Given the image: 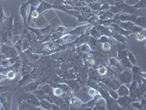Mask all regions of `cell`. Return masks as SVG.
Wrapping results in <instances>:
<instances>
[{
  "label": "cell",
  "instance_id": "1",
  "mask_svg": "<svg viewBox=\"0 0 146 110\" xmlns=\"http://www.w3.org/2000/svg\"><path fill=\"white\" fill-rule=\"evenodd\" d=\"M0 103L4 109L9 110L11 105V96L6 93H1L0 95Z\"/></svg>",
  "mask_w": 146,
  "mask_h": 110
},
{
  "label": "cell",
  "instance_id": "2",
  "mask_svg": "<svg viewBox=\"0 0 146 110\" xmlns=\"http://www.w3.org/2000/svg\"><path fill=\"white\" fill-rule=\"evenodd\" d=\"M71 104H72L73 106L76 107H80L82 106V102H81V101H80V99L77 98H73L71 100Z\"/></svg>",
  "mask_w": 146,
  "mask_h": 110
},
{
  "label": "cell",
  "instance_id": "3",
  "mask_svg": "<svg viewBox=\"0 0 146 110\" xmlns=\"http://www.w3.org/2000/svg\"><path fill=\"white\" fill-rule=\"evenodd\" d=\"M122 76H123V77L120 76V79H121V81H122V82H127L128 81H129V80H130V78H131V77H130V75H129V73H123V74H122Z\"/></svg>",
  "mask_w": 146,
  "mask_h": 110
},
{
  "label": "cell",
  "instance_id": "4",
  "mask_svg": "<svg viewBox=\"0 0 146 110\" xmlns=\"http://www.w3.org/2000/svg\"><path fill=\"white\" fill-rule=\"evenodd\" d=\"M15 75H16L15 72L12 70L8 71L6 76H7V79H13L15 77Z\"/></svg>",
  "mask_w": 146,
  "mask_h": 110
},
{
  "label": "cell",
  "instance_id": "5",
  "mask_svg": "<svg viewBox=\"0 0 146 110\" xmlns=\"http://www.w3.org/2000/svg\"><path fill=\"white\" fill-rule=\"evenodd\" d=\"M129 93L128 89L126 87H120L119 89V94L120 95H123V96H126Z\"/></svg>",
  "mask_w": 146,
  "mask_h": 110
},
{
  "label": "cell",
  "instance_id": "6",
  "mask_svg": "<svg viewBox=\"0 0 146 110\" xmlns=\"http://www.w3.org/2000/svg\"><path fill=\"white\" fill-rule=\"evenodd\" d=\"M53 93L56 96H61L63 94V90L61 88H56L53 90Z\"/></svg>",
  "mask_w": 146,
  "mask_h": 110
},
{
  "label": "cell",
  "instance_id": "7",
  "mask_svg": "<svg viewBox=\"0 0 146 110\" xmlns=\"http://www.w3.org/2000/svg\"><path fill=\"white\" fill-rule=\"evenodd\" d=\"M98 72H99V73L100 74V75H102V76H104V75H105L107 73V68L105 67H104V66H102V67H101V68H99V70H98Z\"/></svg>",
  "mask_w": 146,
  "mask_h": 110
},
{
  "label": "cell",
  "instance_id": "8",
  "mask_svg": "<svg viewBox=\"0 0 146 110\" xmlns=\"http://www.w3.org/2000/svg\"><path fill=\"white\" fill-rule=\"evenodd\" d=\"M145 36L144 35H143L142 34H137V35H136V40L137 41H143L144 40H145Z\"/></svg>",
  "mask_w": 146,
  "mask_h": 110
},
{
  "label": "cell",
  "instance_id": "9",
  "mask_svg": "<svg viewBox=\"0 0 146 110\" xmlns=\"http://www.w3.org/2000/svg\"><path fill=\"white\" fill-rule=\"evenodd\" d=\"M103 49H104L105 51H109V50H110V49H111V46H110V43H105L103 44Z\"/></svg>",
  "mask_w": 146,
  "mask_h": 110
},
{
  "label": "cell",
  "instance_id": "10",
  "mask_svg": "<svg viewBox=\"0 0 146 110\" xmlns=\"http://www.w3.org/2000/svg\"><path fill=\"white\" fill-rule=\"evenodd\" d=\"M1 65L4 67V68H8L9 66H10V62H9V61H7V60H4V61H2L1 62Z\"/></svg>",
  "mask_w": 146,
  "mask_h": 110
},
{
  "label": "cell",
  "instance_id": "11",
  "mask_svg": "<svg viewBox=\"0 0 146 110\" xmlns=\"http://www.w3.org/2000/svg\"><path fill=\"white\" fill-rule=\"evenodd\" d=\"M129 58H130V59H129L130 62H132L133 65H134V64L136 63V59H135L134 56L131 53H129Z\"/></svg>",
  "mask_w": 146,
  "mask_h": 110
},
{
  "label": "cell",
  "instance_id": "12",
  "mask_svg": "<svg viewBox=\"0 0 146 110\" xmlns=\"http://www.w3.org/2000/svg\"><path fill=\"white\" fill-rule=\"evenodd\" d=\"M96 93H97V92H96L94 89H90V90H88V94H89L90 96H95Z\"/></svg>",
  "mask_w": 146,
  "mask_h": 110
},
{
  "label": "cell",
  "instance_id": "13",
  "mask_svg": "<svg viewBox=\"0 0 146 110\" xmlns=\"http://www.w3.org/2000/svg\"><path fill=\"white\" fill-rule=\"evenodd\" d=\"M38 15H39L38 13H37V12H35V11L32 12V13H31V17H32V18H37V17H38Z\"/></svg>",
  "mask_w": 146,
  "mask_h": 110
},
{
  "label": "cell",
  "instance_id": "14",
  "mask_svg": "<svg viewBox=\"0 0 146 110\" xmlns=\"http://www.w3.org/2000/svg\"><path fill=\"white\" fill-rule=\"evenodd\" d=\"M6 79H7V76L6 75L0 74V82H2V81L5 80Z\"/></svg>",
  "mask_w": 146,
  "mask_h": 110
},
{
  "label": "cell",
  "instance_id": "15",
  "mask_svg": "<svg viewBox=\"0 0 146 110\" xmlns=\"http://www.w3.org/2000/svg\"><path fill=\"white\" fill-rule=\"evenodd\" d=\"M5 88H7L6 87H0V93L2 92V91H4V90H5Z\"/></svg>",
  "mask_w": 146,
  "mask_h": 110
}]
</instances>
